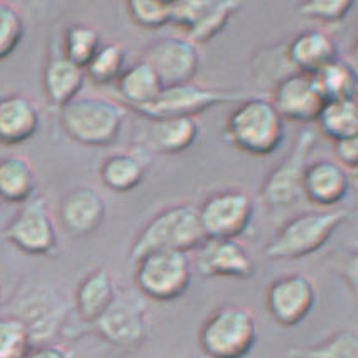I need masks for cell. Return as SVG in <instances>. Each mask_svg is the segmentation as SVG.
I'll use <instances>...</instances> for the list:
<instances>
[{
    "mask_svg": "<svg viewBox=\"0 0 358 358\" xmlns=\"http://www.w3.org/2000/svg\"><path fill=\"white\" fill-rule=\"evenodd\" d=\"M352 211L331 208L306 211L292 217L280 227L274 238L267 243L266 255L271 260H298L323 249L343 223H347Z\"/></svg>",
    "mask_w": 358,
    "mask_h": 358,
    "instance_id": "1",
    "label": "cell"
},
{
    "mask_svg": "<svg viewBox=\"0 0 358 358\" xmlns=\"http://www.w3.org/2000/svg\"><path fill=\"white\" fill-rule=\"evenodd\" d=\"M225 139L252 156H271L284 141V120L271 100H242L225 124Z\"/></svg>",
    "mask_w": 358,
    "mask_h": 358,
    "instance_id": "2",
    "label": "cell"
},
{
    "mask_svg": "<svg viewBox=\"0 0 358 358\" xmlns=\"http://www.w3.org/2000/svg\"><path fill=\"white\" fill-rule=\"evenodd\" d=\"M199 225L198 208L179 203L156 215L134 240L130 260L137 262L145 254L156 250H176L189 254L205 240Z\"/></svg>",
    "mask_w": 358,
    "mask_h": 358,
    "instance_id": "3",
    "label": "cell"
},
{
    "mask_svg": "<svg viewBox=\"0 0 358 358\" xmlns=\"http://www.w3.org/2000/svg\"><path fill=\"white\" fill-rule=\"evenodd\" d=\"M127 112L117 101L101 96H76L59 108V122L75 142L103 148L119 139Z\"/></svg>",
    "mask_w": 358,
    "mask_h": 358,
    "instance_id": "4",
    "label": "cell"
},
{
    "mask_svg": "<svg viewBox=\"0 0 358 358\" xmlns=\"http://www.w3.org/2000/svg\"><path fill=\"white\" fill-rule=\"evenodd\" d=\"M198 340L206 358H245L257 341V320L243 306H222L203 323Z\"/></svg>",
    "mask_w": 358,
    "mask_h": 358,
    "instance_id": "5",
    "label": "cell"
},
{
    "mask_svg": "<svg viewBox=\"0 0 358 358\" xmlns=\"http://www.w3.org/2000/svg\"><path fill=\"white\" fill-rule=\"evenodd\" d=\"M136 286L144 298L174 301L188 291L193 279V260L186 252L156 250L137 260Z\"/></svg>",
    "mask_w": 358,
    "mask_h": 358,
    "instance_id": "6",
    "label": "cell"
},
{
    "mask_svg": "<svg viewBox=\"0 0 358 358\" xmlns=\"http://www.w3.org/2000/svg\"><path fill=\"white\" fill-rule=\"evenodd\" d=\"M10 316L29 331L32 345L51 343L63 328L68 306L63 298L46 284H26L10 303Z\"/></svg>",
    "mask_w": 358,
    "mask_h": 358,
    "instance_id": "7",
    "label": "cell"
},
{
    "mask_svg": "<svg viewBox=\"0 0 358 358\" xmlns=\"http://www.w3.org/2000/svg\"><path fill=\"white\" fill-rule=\"evenodd\" d=\"M318 142L315 129L304 127L296 137L291 152L268 173L262 185L264 203L271 208H287L303 196V178L309 156Z\"/></svg>",
    "mask_w": 358,
    "mask_h": 358,
    "instance_id": "8",
    "label": "cell"
},
{
    "mask_svg": "<svg viewBox=\"0 0 358 358\" xmlns=\"http://www.w3.org/2000/svg\"><path fill=\"white\" fill-rule=\"evenodd\" d=\"M243 96L245 93L242 92L186 83L166 87L152 103L136 108V112L149 120L176 119V117H194L196 119L198 113L205 112V110L217 107V105L242 101Z\"/></svg>",
    "mask_w": 358,
    "mask_h": 358,
    "instance_id": "9",
    "label": "cell"
},
{
    "mask_svg": "<svg viewBox=\"0 0 358 358\" xmlns=\"http://www.w3.org/2000/svg\"><path fill=\"white\" fill-rule=\"evenodd\" d=\"M254 199L245 189L225 188L211 193L198 208L206 238H237L250 227Z\"/></svg>",
    "mask_w": 358,
    "mask_h": 358,
    "instance_id": "10",
    "label": "cell"
},
{
    "mask_svg": "<svg viewBox=\"0 0 358 358\" xmlns=\"http://www.w3.org/2000/svg\"><path fill=\"white\" fill-rule=\"evenodd\" d=\"M107 343L120 348H137L149 335L148 308L132 292H117L110 308L92 324Z\"/></svg>",
    "mask_w": 358,
    "mask_h": 358,
    "instance_id": "11",
    "label": "cell"
},
{
    "mask_svg": "<svg viewBox=\"0 0 358 358\" xmlns=\"http://www.w3.org/2000/svg\"><path fill=\"white\" fill-rule=\"evenodd\" d=\"M3 237L24 254H52L58 247V234L46 199L43 196H32L22 203L17 215L12 218L3 231Z\"/></svg>",
    "mask_w": 358,
    "mask_h": 358,
    "instance_id": "12",
    "label": "cell"
},
{
    "mask_svg": "<svg viewBox=\"0 0 358 358\" xmlns=\"http://www.w3.org/2000/svg\"><path fill=\"white\" fill-rule=\"evenodd\" d=\"M240 7L234 0H176L171 2V22L185 29L193 44H206L223 32Z\"/></svg>",
    "mask_w": 358,
    "mask_h": 358,
    "instance_id": "13",
    "label": "cell"
},
{
    "mask_svg": "<svg viewBox=\"0 0 358 358\" xmlns=\"http://www.w3.org/2000/svg\"><path fill=\"white\" fill-rule=\"evenodd\" d=\"M193 268L203 278L250 279L255 262L237 238H205L194 249Z\"/></svg>",
    "mask_w": 358,
    "mask_h": 358,
    "instance_id": "14",
    "label": "cell"
},
{
    "mask_svg": "<svg viewBox=\"0 0 358 358\" xmlns=\"http://www.w3.org/2000/svg\"><path fill=\"white\" fill-rule=\"evenodd\" d=\"M316 304V287L304 274H287L272 280L266 294L268 315L280 327L303 323Z\"/></svg>",
    "mask_w": 358,
    "mask_h": 358,
    "instance_id": "15",
    "label": "cell"
},
{
    "mask_svg": "<svg viewBox=\"0 0 358 358\" xmlns=\"http://www.w3.org/2000/svg\"><path fill=\"white\" fill-rule=\"evenodd\" d=\"M144 59L157 73L164 88L193 83L199 70V51L196 44L176 36L154 41L145 51Z\"/></svg>",
    "mask_w": 358,
    "mask_h": 358,
    "instance_id": "16",
    "label": "cell"
},
{
    "mask_svg": "<svg viewBox=\"0 0 358 358\" xmlns=\"http://www.w3.org/2000/svg\"><path fill=\"white\" fill-rule=\"evenodd\" d=\"M271 103L282 120L311 124L318 119L324 99L316 88L311 75L292 71L282 76L274 87Z\"/></svg>",
    "mask_w": 358,
    "mask_h": 358,
    "instance_id": "17",
    "label": "cell"
},
{
    "mask_svg": "<svg viewBox=\"0 0 358 358\" xmlns=\"http://www.w3.org/2000/svg\"><path fill=\"white\" fill-rule=\"evenodd\" d=\"M107 215V203L92 186H76L64 194L59 205L63 229L75 237L95 234Z\"/></svg>",
    "mask_w": 358,
    "mask_h": 358,
    "instance_id": "18",
    "label": "cell"
},
{
    "mask_svg": "<svg viewBox=\"0 0 358 358\" xmlns=\"http://www.w3.org/2000/svg\"><path fill=\"white\" fill-rule=\"evenodd\" d=\"M350 174L343 166L333 159L309 162L303 178V194L315 205L331 208L347 198Z\"/></svg>",
    "mask_w": 358,
    "mask_h": 358,
    "instance_id": "19",
    "label": "cell"
},
{
    "mask_svg": "<svg viewBox=\"0 0 358 358\" xmlns=\"http://www.w3.org/2000/svg\"><path fill=\"white\" fill-rule=\"evenodd\" d=\"M39 124V110L26 95L12 93L0 99V144L17 145L29 141Z\"/></svg>",
    "mask_w": 358,
    "mask_h": 358,
    "instance_id": "20",
    "label": "cell"
},
{
    "mask_svg": "<svg viewBox=\"0 0 358 358\" xmlns=\"http://www.w3.org/2000/svg\"><path fill=\"white\" fill-rule=\"evenodd\" d=\"M287 61L294 71L315 75L324 64L338 56L336 43L328 32L309 29L299 32L287 46Z\"/></svg>",
    "mask_w": 358,
    "mask_h": 358,
    "instance_id": "21",
    "label": "cell"
},
{
    "mask_svg": "<svg viewBox=\"0 0 358 358\" xmlns=\"http://www.w3.org/2000/svg\"><path fill=\"white\" fill-rule=\"evenodd\" d=\"M117 298V284L112 272L105 267L92 271L78 284L75 294V308L80 320L93 324L110 308Z\"/></svg>",
    "mask_w": 358,
    "mask_h": 358,
    "instance_id": "22",
    "label": "cell"
},
{
    "mask_svg": "<svg viewBox=\"0 0 358 358\" xmlns=\"http://www.w3.org/2000/svg\"><path fill=\"white\" fill-rule=\"evenodd\" d=\"M85 70L76 66L70 59L64 58V55L51 56L50 61L44 66L43 73V87L48 100L55 107H64L78 96L83 88Z\"/></svg>",
    "mask_w": 358,
    "mask_h": 358,
    "instance_id": "23",
    "label": "cell"
},
{
    "mask_svg": "<svg viewBox=\"0 0 358 358\" xmlns=\"http://www.w3.org/2000/svg\"><path fill=\"white\" fill-rule=\"evenodd\" d=\"M199 136V124L194 117L150 120L148 142L157 154H181L191 149Z\"/></svg>",
    "mask_w": 358,
    "mask_h": 358,
    "instance_id": "24",
    "label": "cell"
},
{
    "mask_svg": "<svg viewBox=\"0 0 358 358\" xmlns=\"http://www.w3.org/2000/svg\"><path fill=\"white\" fill-rule=\"evenodd\" d=\"M117 92L132 110L152 103L164 90L159 76L145 59L130 64L117 80Z\"/></svg>",
    "mask_w": 358,
    "mask_h": 358,
    "instance_id": "25",
    "label": "cell"
},
{
    "mask_svg": "<svg viewBox=\"0 0 358 358\" xmlns=\"http://www.w3.org/2000/svg\"><path fill=\"white\" fill-rule=\"evenodd\" d=\"M36 188L38 179L29 161L20 156L0 157V201L26 203Z\"/></svg>",
    "mask_w": 358,
    "mask_h": 358,
    "instance_id": "26",
    "label": "cell"
},
{
    "mask_svg": "<svg viewBox=\"0 0 358 358\" xmlns=\"http://www.w3.org/2000/svg\"><path fill=\"white\" fill-rule=\"evenodd\" d=\"M311 76L324 101L357 99L358 73L348 59L336 56Z\"/></svg>",
    "mask_w": 358,
    "mask_h": 358,
    "instance_id": "27",
    "label": "cell"
},
{
    "mask_svg": "<svg viewBox=\"0 0 358 358\" xmlns=\"http://www.w3.org/2000/svg\"><path fill=\"white\" fill-rule=\"evenodd\" d=\"M316 122L320 132L333 142L358 136L357 99L324 101Z\"/></svg>",
    "mask_w": 358,
    "mask_h": 358,
    "instance_id": "28",
    "label": "cell"
},
{
    "mask_svg": "<svg viewBox=\"0 0 358 358\" xmlns=\"http://www.w3.org/2000/svg\"><path fill=\"white\" fill-rule=\"evenodd\" d=\"M100 178L108 189L115 193H129L144 181L145 166L134 154H112L101 164Z\"/></svg>",
    "mask_w": 358,
    "mask_h": 358,
    "instance_id": "29",
    "label": "cell"
},
{
    "mask_svg": "<svg viewBox=\"0 0 358 358\" xmlns=\"http://www.w3.org/2000/svg\"><path fill=\"white\" fill-rule=\"evenodd\" d=\"M127 50L120 43L101 44L100 50L93 56L85 68V76L95 85L117 83L127 66Z\"/></svg>",
    "mask_w": 358,
    "mask_h": 358,
    "instance_id": "30",
    "label": "cell"
},
{
    "mask_svg": "<svg viewBox=\"0 0 358 358\" xmlns=\"http://www.w3.org/2000/svg\"><path fill=\"white\" fill-rule=\"evenodd\" d=\"M101 46V36L95 27L87 24H73L64 31V58L76 66L87 68Z\"/></svg>",
    "mask_w": 358,
    "mask_h": 358,
    "instance_id": "31",
    "label": "cell"
},
{
    "mask_svg": "<svg viewBox=\"0 0 358 358\" xmlns=\"http://www.w3.org/2000/svg\"><path fill=\"white\" fill-rule=\"evenodd\" d=\"M289 355L294 358H358V336L352 329H343L318 345L294 348Z\"/></svg>",
    "mask_w": 358,
    "mask_h": 358,
    "instance_id": "32",
    "label": "cell"
},
{
    "mask_svg": "<svg viewBox=\"0 0 358 358\" xmlns=\"http://www.w3.org/2000/svg\"><path fill=\"white\" fill-rule=\"evenodd\" d=\"M34 347L29 331L14 316H0V358H26Z\"/></svg>",
    "mask_w": 358,
    "mask_h": 358,
    "instance_id": "33",
    "label": "cell"
},
{
    "mask_svg": "<svg viewBox=\"0 0 358 358\" xmlns=\"http://www.w3.org/2000/svg\"><path fill=\"white\" fill-rule=\"evenodd\" d=\"M130 19L144 29H159L171 24V2L164 0H130Z\"/></svg>",
    "mask_w": 358,
    "mask_h": 358,
    "instance_id": "34",
    "label": "cell"
},
{
    "mask_svg": "<svg viewBox=\"0 0 358 358\" xmlns=\"http://www.w3.org/2000/svg\"><path fill=\"white\" fill-rule=\"evenodd\" d=\"M24 38V20L12 3L0 2V61L9 58Z\"/></svg>",
    "mask_w": 358,
    "mask_h": 358,
    "instance_id": "35",
    "label": "cell"
},
{
    "mask_svg": "<svg viewBox=\"0 0 358 358\" xmlns=\"http://www.w3.org/2000/svg\"><path fill=\"white\" fill-rule=\"evenodd\" d=\"M355 3L352 0H308L299 3L298 12L308 19L333 24L347 19Z\"/></svg>",
    "mask_w": 358,
    "mask_h": 358,
    "instance_id": "36",
    "label": "cell"
},
{
    "mask_svg": "<svg viewBox=\"0 0 358 358\" xmlns=\"http://www.w3.org/2000/svg\"><path fill=\"white\" fill-rule=\"evenodd\" d=\"M336 162L343 166L345 169H355L358 164V136L348 137L335 142Z\"/></svg>",
    "mask_w": 358,
    "mask_h": 358,
    "instance_id": "37",
    "label": "cell"
},
{
    "mask_svg": "<svg viewBox=\"0 0 358 358\" xmlns=\"http://www.w3.org/2000/svg\"><path fill=\"white\" fill-rule=\"evenodd\" d=\"M26 358H71V353L61 345L41 343L34 345Z\"/></svg>",
    "mask_w": 358,
    "mask_h": 358,
    "instance_id": "38",
    "label": "cell"
},
{
    "mask_svg": "<svg viewBox=\"0 0 358 358\" xmlns=\"http://www.w3.org/2000/svg\"><path fill=\"white\" fill-rule=\"evenodd\" d=\"M0 203H2V201H0Z\"/></svg>",
    "mask_w": 358,
    "mask_h": 358,
    "instance_id": "39",
    "label": "cell"
}]
</instances>
